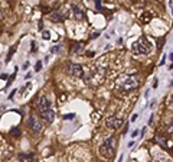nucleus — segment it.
Returning a JSON list of instances; mask_svg holds the SVG:
<instances>
[{
  "label": "nucleus",
  "instance_id": "nucleus-1",
  "mask_svg": "<svg viewBox=\"0 0 173 162\" xmlns=\"http://www.w3.org/2000/svg\"><path fill=\"white\" fill-rule=\"evenodd\" d=\"M38 110H39V113H41L42 119L46 120L48 123H51V122H54L55 119V112L52 110V104H51V102H49L46 97L41 96V98L38 100Z\"/></svg>",
  "mask_w": 173,
  "mask_h": 162
},
{
  "label": "nucleus",
  "instance_id": "nucleus-2",
  "mask_svg": "<svg viewBox=\"0 0 173 162\" xmlns=\"http://www.w3.org/2000/svg\"><path fill=\"white\" fill-rule=\"evenodd\" d=\"M131 51L134 54H138V55L149 54L150 51H151V43H150V41L146 36H141L138 41L131 43Z\"/></svg>",
  "mask_w": 173,
  "mask_h": 162
},
{
  "label": "nucleus",
  "instance_id": "nucleus-3",
  "mask_svg": "<svg viewBox=\"0 0 173 162\" xmlns=\"http://www.w3.org/2000/svg\"><path fill=\"white\" fill-rule=\"evenodd\" d=\"M115 148H117V139L114 138V136H110L104 140V143L101 145V148H100V152H101L102 156H105V158H111L114 155V152H115Z\"/></svg>",
  "mask_w": 173,
  "mask_h": 162
},
{
  "label": "nucleus",
  "instance_id": "nucleus-4",
  "mask_svg": "<svg viewBox=\"0 0 173 162\" xmlns=\"http://www.w3.org/2000/svg\"><path fill=\"white\" fill-rule=\"evenodd\" d=\"M120 87H121V90L125 91V93H128V91L134 90V88H137V87H138L137 77H127L124 81L120 84Z\"/></svg>",
  "mask_w": 173,
  "mask_h": 162
},
{
  "label": "nucleus",
  "instance_id": "nucleus-5",
  "mask_svg": "<svg viewBox=\"0 0 173 162\" xmlns=\"http://www.w3.org/2000/svg\"><path fill=\"white\" fill-rule=\"evenodd\" d=\"M123 123H124V119H123V117H117V116L107 117V120H105V125H107L110 129H118Z\"/></svg>",
  "mask_w": 173,
  "mask_h": 162
},
{
  "label": "nucleus",
  "instance_id": "nucleus-6",
  "mask_svg": "<svg viewBox=\"0 0 173 162\" xmlns=\"http://www.w3.org/2000/svg\"><path fill=\"white\" fill-rule=\"evenodd\" d=\"M68 72L71 74L72 77H82L84 75L82 67L79 64H75V62H69L68 64Z\"/></svg>",
  "mask_w": 173,
  "mask_h": 162
},
{
  "label": "nucleus",
  "instance_id": "nucleus-7",
  "mask_svg": "<svg viewBox=\"0 0 173 162\" xmlns=\"http://www.w3.org/2000/svg\"><path fill=\"white\" fill-rule=\"evenodd\" d=\"M29 126L32 127V130H33L35 133H41L42 126H41V122L38 120V117L30 116V117H29Z\"/></svg>",
  "mask_w": 173,
  "mask_h": 162
},
{
  "label": "nucleus",
  "instance_id": "nucleus-8",
  "mask_svg": "<svg viewBox=\"0 0 173 162\" xmlns=\"http://www.w3.org/2000/svg\"><path fill=\"white\" fill-rule=\"evenodd\" d=\"M49 19H51L52 22H62V20L65 19V15L62 12H54L52 15H49Z\"/></svg>",
  "mask_w": 173,
  "mask_h": 162
},
{
  "label": "nucleus",
  "instance_id": "nucleus-9",
  "mask_svg": "<svg viewBox=\"0 0 173 162\" xmlns=\"http://www.w3.org/2000/svg\"><path fill=\"white\" fill-rule=\"evenodd\" d=\"M71 9H72V13H74V18L75 19H84V12L77 6V5H72Z\"/></svg>",
  "mask_w": 173,
  "mask_h": 162
},
{
  "label": "nucleus",
  "instance_id": "nucleus-10",
  "mask_svg": "<svg viewBox=\"0 0 173 162\" xmlns=\"http://www.w3.org/2000/svg\"><path fill=\"white\" fill-rule=\"evenodd\" d=\"M18 158H19V161L20 162H30L33 159V155L29 153V152H28V153H19Z\"/></svg>",
  "mask_w": 173,
  "mask_h": 162
},
{
  "label": "nucleus",
  "instance_id": "nucleus-11",
  "mask_svg": "<svg viewBox=\"0 0 173 162\" xmlns=\"http://www.w3.org/2000/svg\"><path fill=\"white\" fill-rule=\"evenodd\" d=\"M82 49H84V43L82 42H78L75 47H74V49H72L71 52L72 54H81L82 52Z\"/></svg>",
  "mask_w": 173,
  "mask_h": 162
},
{
  "label": "nucleus",
  "instance_id": "nucleus-12",
  "mask_svg": "<svg viewBox=\"0 0 173 162\" xmlns=\"http://www.w3.org/2000/svg\"><path fill=\"white\" fill-rule=\"evenodd\" d=\"M150 20H151V15H150L149 12H144V15L141 16V22H143V23H149Z\"/></svg>",
  "mask_w": 173,
  "mask_h": 162
},
{
  "label": "nucleus",
  "instance_id": "nucleus-13",
  "mask_svg": "<svg viewBox=\"0 0 173 162\" xmlns=\"http://www.w3.org/2000/svg\"><path fill=\"white\" fill-rule=\"evenodd\" d=\"M167 133H173V119L169 122V125H167Z\"/></svg>",
  "mask_w": 173,
  "mask_h": 162
},
{
  "label": "nucleus",
  "instance_id": "nucleus-14",
  "mask_svg": "<svg viewBox=\"0 0 173 162\" xmlns=\"http://www.w3.org/2000/svg\"><path fill=\"white\" fill-rule=\"evenodd\" d=\"M15 51H16V48H15V47H13V48L10 49V52H9V55H7V58H6V62H9V61H10V58H12V55L15 54Z\"/></svg>",
  "mask_w": 173,
  "mask_h": 162
},
{
  "label": "nucleus",
  "instance_id": "nucleus-15",
  "mask_svg": "<svg viewBox=\"0 0 173 162\" xmlns=\"http://www.w3.org/2000/svg\"><path fill=\"white\" fill-rule=\"evenodd\" d=\"M42 38H43V39H49V38H51V33H49L48 30H43V33H42Z\"/></svg>",
  "mask_w": 173,
  "mask_h": 162
},
{
  "label": "nucleus",
  "instance_id": "nucleus-16",
  "mask_svg": "<svg viewBox=\"0 0 173 162\" xmlns=\"http://www.w3.org/2000/svg\"><path fill=\"white\" fill-rule=\"evenodd\" d=\"M41 68H42V62H41V61H38V62H36V65H35V71H39Z\"/></svg>",
  "mask_w": 173,
  "mask_h": 162
},
{
  "label": "nucleus",
  "instance_id": "nucleus-17",
  "mask_svg": "<svg viewBox=\"0 0 173 162\" xmlns=\"http://www.w3.org/2000/svg\"><path fill=\"white\" fill-rule=\"evenodd\" d=\"M74 117H75V114H65V116H64L65 120H71V119H74Z\"/></svg>",
  "mask_w": 173,
  "mask_h": 162
},
{
  "label": "nucleus",
  "instance_id": "nucleus-18",
  "mask_svg": "<svg viewBox=\"0 0 173 162\" xmlns=\"http://www.w3.org/2000/svg\"><path fill=\"white\" fill-rule=\"evenodd\" d=\"M137 117H138V114H137V113H134V114L131 116V122H136V120H137Z\"/></svg>",
  "mask_w": 173,
  "mask_h": 162
},
{
  "label": "nucleus",
  "instance_id": "nucleus-19",
  "mask_svg": "<svg viewBox=\"0 0 173 162\" xmlns=\"http://www.w3.org/2000/svg\"><path fill=\"white\" fill-rule=\"evenodd\" d=\"M157 85H159V81H157V78H156L155 81H153V87H155V88H157Z\"/></svg>",
  "mask_w": 173,
  "mask_h": 162
},
{
  "label": "nucleus",
  "instance_id": "nucleus-20",
  "mask_svg": "<svg viewBox=\"0 0 173 162\" xmlns=\"http://www.w3.org/2000/svg\"><path fill=\"white\" fill-rule=\"evenodd\" d=\"M127 132H128V125H125V126H124V129H123V133H124V135H125V133H127Z\"/></svg>",
  "mask_w": 173,
  "mask_h": 162
},
{
  "label": "nucleus",
  "instance_id": "nucleus-21",
  "mask_svg": "<svg viewBox=\"0 0 173 162\" xmlns=\"http://www.w3.org/2000/svg\"><path fill=\"white\" fill-rule=\"evenodd\" d=\"M51 51H52V52H58V51H59V47H54Z\"/></svg>",
  "mask_w": 173,
  "mask_h": 162
},
{
  "label": "nucleus",
  "instance_id": "nucleus-22",
  "mask_svg": "<svg viewBox=\"0 0 173 162\" xmlns=\"http://www.w3.org/2000/svg\"><path fill=\"white\" fill-rule=\"evenodd\" d=\"M95 6L97 9H101V2H95Z\"/></svg>",
  "mask_w": 173,
  "mask_h": 162
},
{
  "label": "nucleus",
  "instance_id": "nucleus-23",
  "mask_svg": "<svg viewBox=\"0 0 173 162\" xmlns=\"http://www.w3.org/2000/svg\"><path fill=\"white\" fill-rule=\"evenodd\" d=\"M35 47H36V43H35V42H32V52H35V51H36Z\"/></svg>",
  "mask_w": 173,
  "mask_h": 162
},
{
  "label": "nucleus",
  "instance_id": "nucleus-24",
  "mask_svg": "<svg viewBox=\"0 0 173 162\" xmlns=\"http://www.w3.org/2000/svg\"><path fill=\"white\" fill-rule=\"evenodd\" d=\"M153 117H155V116L151 114V116H150V119H149V125H151V123H153Z\"/></svg>",
  "mask_w": 173,
  "mask_h": 162
},
{
  "label": "nucleus",
  "instance_id": "nucleus-25",
  "mask_svg": "<svg viewBox=\"0 0 173 162\" xmlns=\"http://www.w3.org/2000/svg\"><path fill=\"white\" fill-rule=\"evenodd\" d=\"M19 133H20V132H19V129H18V130H12V135H15V136L19 135Z\"/></svg>",
  "mask_w": 173,
  "mask_h": 162
},
{
  "label": "nucleus",
  "instance_id": "nucleus-26",
  "mask_svg": "<svg viewBox=\"0 0 173 162\" xmlns=\"http://www.w3.org/2000/svg\"><path fill=\"white\" fill-rule=\"evenodd\" d=\"M15 94H16V91H12V93H10V96H9V98L12 100V98H13V96H15Z\"/></svg>",
  "mask_w": 173,
  "mask_h": 162
},
{
  "label": "nucleus",
  "instance_id": "nucleus-27",
  "mask_svg": "<svg viewBox=\"0 0 173 162\" xmlns=\"http://www.w3.org/2000/svg\"><path fill=\"white\" fill-rule=\"evenodd\" d=\"M138 135V130H133V138H134V136H137Z\"/></svg>",
  "mask_w": 173,
  "mask_h": 162
},
{
  "label": "nucleus",
  "instance_id": "nucleus-28",
  "mask_svg": "<svg viewBox=\"0 0 173 162\" xmlns=\"http://www.w3.org/2000/svg\"><path fill=\"white\" fill-rule=\"evenodd\" d=\"M30 77H32V74H30V72H28V74H26V77H25V78H26V80H29Z\"/></svg>",
  "mask_w": 173,
  "mask_h": 162
},
{
  "label": "nucleus",
  "instance_id": "nucleus-29",
  "mask_svg": "<svg viewBox=\"0 0 173 162\" xmlns=\"http://www.w3.org/2000/svg\"><path fill=\"white\" fill-rule=\"evenodd\" d=\"M128 146L131 148V146H134V140H131V142H128Z\"/></svg>",
  "mask_w": 173,
  "mask_h": 162
},
{
  "label": "nucleus",
  "instance_id": "nucleus-30",
  "mask_svg": "<svg viewBox=\"0 0 173 162\" xmlns=\"http://www.w3.org/2000/svg\"><path fill=\"white\" fill-rule=\"evenodd\" d=\"M118 162H123V155H121V156L118 158Z\"/></svg>",
  "mask_w": 173,
  "mask_h": 162
},
{
  "label": "nucleus",
  "instance_id": "nucleus-31",
  "mask_svg": "<svg viewBox=\"0 0 173 162\" xmlns=\"http://www.w3.org/2000/svg\"><path fill=\"white\" fill-rule=\"evenodd\" d=\"M170 103H172V106H173V96H172V98H170Z\"/></svg>",
  "mask_w": 173,
  "mask_h": 162
}]
</instances>
